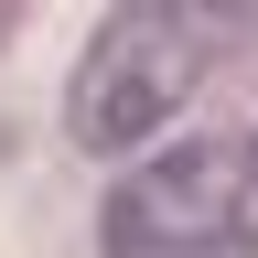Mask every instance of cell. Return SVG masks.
I'll use <instances>...</instances> for the list:
<instances>
[{"label":"cell","mask_w":258,"mask_h":258,"mask_svg":"<svg viewBox=\"0 0 258 258\" xmlns=\"http://www.w3.org/2000/svg\"><path fill=\"white\" fill-rule=\"evenodd\" d=\"M97 258H258V118L140 161L97 215Z\"/></svg>","instance_id":"cell-1"},{"label":"cell","mask_w":258,"mask_h":258,"mask_svg":"<svg viewBox=\"0 0 258 258\" xmlns=\"http://www.w3.org/2000/svg\"><path fill=\"white\" fill-rule=\"evenodd\" d=\"M194 86H205V22L140 0V11H108V22H97L76 86H64V129H76V151H97V161H108V151H140L151 129H172L194 108Z\"/></svg>","instance_id":"cell-2"}]
</instances>
